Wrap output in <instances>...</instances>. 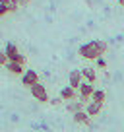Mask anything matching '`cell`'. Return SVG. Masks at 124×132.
I'll return each instance as SVG.
<instances>
[{
    "label": "cell",
    "instance_id": "obj_1",
    "mask_svg": "<svg viewBox=\"0 0 124 132\" xmlns=\"http://www.w3.org/2000/svg\"><path fill=\"white\" fill-rule=\"evenodd\" d=\"M78 53H79V56L85 58V60H97V58L103 56V54H101V51H99L97 41H87V43H83V45L78 49Z\"/></svg>",
    "mask_w": 124,
    "mask_h": 132
},
{
    "label": "cell",
    "instance_id": "obj_2",
    "mask_svg": "<svg viewBox=\"0 0 124 132\" xmlns=\"http://www.w3.org/2000/svg\"><path fill=\"white\" fill-rule=\"evenodd\" d=\"M29 89H31V97H33V99H37L39 103H49V101H50L49 91H47V86H43L41 82H39V84H35V86H31Z\"/></svg>",
    "mask_w": 124,
    "mask_h": 132
},
{
    "label": "cell",
    "instance_id": "obj_3",
    "mask_svg": "<svg viewBox=\"0 0 124 132\" xmlns=\"http://www.w3.org/2000/svg\"><path fill=\"white\" fill-rule=\"evenodd\" d=\"M78 91H79V101H82L83 105H87V103H91V95H93L95 87L89 82H82V86L78 87Z\"/></svg>",
    "mask_w": 124,
    "mask_h": 132
},
{
    "label": "cell",
    "instance_id": "obj_4",
    "mask_svg": "<svg viewBox=\"0 0 124 132\" xmlns=\"http://www.w3.org/2000/svg\"><path fill=\"white\" fill-rule=\"evenodd\" d=\"M21 84H23L25 87H31V86H35V84H39V72L25 70L23 74H21Z\"/></svg>",
    "mask_w": 124,
    "mask_h": 132
},
{
    "label": "cell",
    "instance_id": "obj_5",
    "mask_svg": "<svg viewBox=\"0 0 124 132\" xmlns=\"http://www.w3.org/2000/svg\"><path fill=\"white\" fill-rule=\"evenodd\" d=\"M68 82H70V87H72V89H78V87L82 86V82H83L82 70H78V68L70 70V74H68Z\"/></svg>",
    "mask_w": 124,
    "mask_h": 132
},
{
    "label": "cell",
    "instance_id": "obj_6",
    "mask_svg": "<svg viewBox=\"0 0 124 132\" xmlns=\"http://www.w3.org/2000/svg\"><path fill=\"white\" fill-rule=\"evenodd\" d=\"M72 119H74L76 124H83V126H91V117L87 115L85 111H78L72 115Z\"/></svg>",
    "mask_w": 124,
    "mask_h": 132
},
{
    "label": "cell",
    "instance_id": "obj_7",
    "mask_svg": "<svg viewBox=\"0 0 124 132\" xmlns=\"http://www.w3.org/2000/svg\"><path fill=\"white\" fill-rule=\"evenodd\" d=\"M4 68L10 72V74H14V76H21V74L25 72L21 64H17V62H12V60H8V64H6Z\"/></svg>",
    "mask_w": 124,
    "mask_h": 132
},
{
    "label": "cell",
    "instance_id": "obj_8",
    "mask_svg": "<svg viewBox=\"0 0 124 132\" xmlns=\"http://www.w3.org/2000/svg\"><path fill=\"white\" fill-rule=\"evenodd\" d=\"M101 109H103V103H95V101H91V103L85 105L83 111H85L89 117H95V115H99V113H101Z\"/></svg>",
    "mask_w": 124,
    "mask_h": 132
},
{
    "label": "cell",
    "instance_id": "obj_9",
    "mask_svg": "<svg viewBox=\"0 0 124 132\" xmlns=\"http://www.w3.org/2000/svg\"><path fill=\"white\" fill-rule=\"evenodd\" d=\"M4 53H6V56H8V60H14V58L20 54V49H17V45L16 43H6V49H4Z\"/></svg>",
    "mask_w": 124,
    "mask_h": 132
},
{
    "label": "cell",
    "instance_id": "obj_10",
    "mask_svg": "<svg viewBox=\"0 0 124 132\" xmlns=\"http://www.w3.org/2000/svg\"><path fill=\"white\" fill-rule=\"evenodd\" d=\"M82 76H83V82H89V84H95V80H97L95 68H83Z\"/></svg>",
    "mask_w": 124,
    "mask_h": 132
},
{
    "label": "cell",
    "instance_id": "obj_11",
    "mask_svg": "<svg viewBox=\"0 0 124 132\" xmlns=\"http://www.w3.org/2000/svg\"><path fill=\"white\" fill-rule=\"evenodd\" d=\"M60 99H64V101H74V99H76V89H72L70 86L62 87V89H60Z\"/></svg>",
    "mask_w": 124,
    "mask_h": 132
},
{
    "label": "cell",
    "instance_id": "obj_12",
    "mask_svg": "<svg viewBox=\"0 0 124 132\" xmlns=\"http://www.w3.org/2000/svg\"><path fill=\"white\" fill-rule=\"evenodd\" d=\"M0 4L8 10V14L10 12H16V10L20 8V2H17V0H0Z\"/></svg>",
    "mask_w": 124,
    "mask_h": 132
},
{
    "label": "cell",
    "instance_id": "obj_13",
    "mask_svg": "<svg viewBox=\"0 0 124 132\" xmlns=\"http://www.w3.org/2000/svg\"><path fill=\"white\" fill-rule=\"evenodd\" d=\"M83 107H85V105H83L82 101H70V103L66 105L68 113H72V115H74V113H78V111H83Z\"/></svg>",
    "mask_w": 124,
    "mask_h": 132
},
{
    "label": "cell",
    "instance_id": "obj_14",
    "mask_svg": "<svg viewBox=\"0 0 124 132\" xmlns=\"http://www.w3.org/2000/svg\"><path fill=\"white\" fill-rule=\"evenodd\" d=\"M91 101H95V103H105L107 101V93L103 89H95L93 95H91Z\"/></svg>",
    "mask_w": 124,
    "mask_h": 132
},
{
    "label": "cell",
    "instance_id": "obj_15",
    "mask_svg": "<svg viewBox=\"0 0 124 132\" xmlns=\"http://www.w3.org/2000/svg\"><path fill=\"white\" fill-rule=\"evenodd\" d=\"M97 45H99L101 54H105V53L109 51V43H107V41H101V39H97Z\"/></svg>",
    "mask_w": 124,
    "mask_h": 132
},
{
    "label": "cell",
    "instance_id": "obj_16",
    "mask_svg": "<svg viewBox=\"0 0 124 132\" xmlns=\"http://www.w3.org/2000/svg\"><path fill=\"white\" fill-rule=\"evenodd\" d=\"M12 62H17V64H21V66H23V64H25V54H21V53H20V54H17V56L14 58Z\"/></svg>",
    "mask_w": 124,
    "mask_h": 132
},
{
    "label": "cell",
    "instance_id": "obj_17",
    "mask_svg": "<svg viewBox=\"0 0 124 132\" xmlns=\"http://www.w3.org/2000/svg\"><path fill=\"white\" fill-rule=\"evenodd\" d=\"M8 64V56H6L4 51H0V66H6Z\"/></svg>",
    "mask_w": 124,
    "mask_h": 132
},
{
    "label": "cell",
    "instance_id": "obj_18",
    "mask_svg": "<svg viewBox=\"0 0 124 132\" xmlns=\"http://www.w3.org/2000/svg\"><path fill=\"white\" fill-rule=\"evenodd\" d=\"M97 66H99V68H107V60H105L103 56H101V58H97Z\"/></svg>",
    "mask_w": 124,
    "mask_h": 132
},
{
    "label": "cell",
    "instance_id": "obj_19",
    "mask_svg": "<svg viewBox=\"0 0 124 132\" xmlns=\"http://www.w3.org/2000/svg\"><path fill=\"white\" fill-rule=\"evenodd\" d=\"M60 101H62V99H60V97H56V99H50L49 103H50V105H60Z\"/></svg>",
    "mask_w": 124,
    "mask_h": 132
},
{
    "label": "cell",
    "instance_id": "obj_20",
    "mask_svg": "<svg viewBox=\"0 0 124 132\" xmlns=\"http://www.w3.org/2000/svg\"><path fill=\"white\" fill-rule=\"evenodd\" d=\"M6 14H8V10H6L2 4H0V16H6Z\"/></svg>",
    "mask_w": 124,
    "mask_h": 132
},
{
    "label": "cell",
    "instance_id": "obj_21",
    "mask_svg": "<svg viewBox=\"0 0 124 132\" xmlns=\"http://www.w3.org/2000/svg\"><path fill=\"white\" fill-rule=\"evenodd\" d=\"M20 2V6H27V4H31V0H17Z\"/></svg>",
    "mask_w": 124,
    "mask_h": 132
},
{
    "label": "cell",
    "instance_id": "obj_22",
    "mask_svg": "<svg viewBox=\"0 0 124 132\" xmlns=\"http://www.w3.org/2000/svg\"><path fill=\"white\" fill-rule=\"evenodd\" d=\"M118 4H120V6H122V8H124V0H118Z\"/></svg>",
    "mask_w": 124,
    "mask_h": 132
}]
</instances>
